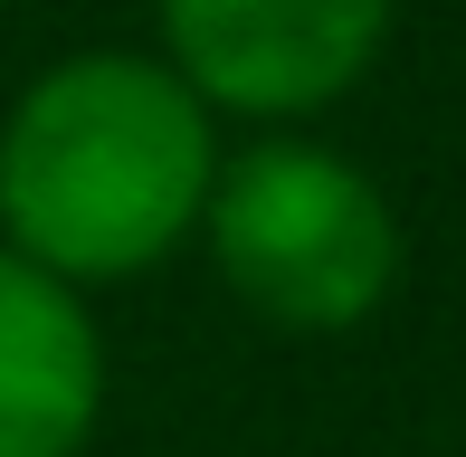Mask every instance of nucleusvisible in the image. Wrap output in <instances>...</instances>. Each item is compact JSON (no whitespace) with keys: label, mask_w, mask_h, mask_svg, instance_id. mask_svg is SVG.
I'll return each instance as SVG.
<instances>
[{"label":"nucleus","mask_w":466,"mask_h":457,"mask_svg":"<svg viewBox=\"0 0 466 457\" xmlns=\"http://www.w3.org/2000/svg\"><path fill=\"white\" fill-rule=\"evenodd\" d=\"M209 115L153 57H67L0 124V228L57 286L134 277L172 258L209 210Z\"/></svg>","instance_id":"1"},{"label":"nucleus","mask_w":466,"mask_h":457,"mask_svg":"<svg viewBox=\"0 0 466 457\" xmlns=\"http://www.w3.org/2000/svg\"><path fill=\"white\" fill-rule=\"evenodd\" d=\"M200 228H209L219 277L267 324H295V334L362 324L400 277L390 200L352 162L314 153V143H258V153H238L209 181Z\"/></svg>","instance_id":"2"},{"label":"nucleus","mask_w":466,"mask_h":457,"mask_svg":"<svg viewBox=\"0 0 466 457\" xmlns=\"http://www.w3.org/2000/svg\"><path fill=\"white\" fill-rule=\"evenodd\" d=\"M390 0H162L172 76L238 115L333 106L371 67Z\"/></svg>","instance_id":"3"},{"label":"nucleus","mask_w":466,"mask_h":457,"mask_svg":"<svg viewBox=\"0 0 466 457\" xmlns=\"http://www.w3.org/2000/svg\"><path fill=\"white\" fill-rule=\"evenodd\" d=\"M105 410V343L76 286L0 248V457H76Z\"/></svg>","instance_id":"4"}]
</instances>
